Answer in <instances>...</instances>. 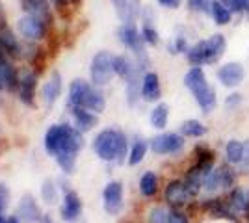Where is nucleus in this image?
<instances>
[{"label": "nucleus", "instance_id": "obj_1", "mask_svg": "<svg viewBox=\"0 0 249 223\" xmlns=\"http://www.w3.org/2000/svg\"><path fill=\"white\" fill-rule=\"evenodd\" d=\"M82 145V132L69 125H52L45 134L47 153L56 156V162L65 173H73L76 154Z\"/></svg>", "mask_w": 249, "mask_h": 223}, {"label": "nucleus", "instance_id": "obj_2", "mask_svg": "<svg viewBox=\"0 0 249 223\" xmlns=\"http://www.w3.org/2000/svg\"><path fill=\"white\" fill-rule=\"evenodd\" d=\"M225 52H227V37L225 34L216 32L190 45L184 56L192 67H205V65H218L223 60Z\"/></svg>", "mask_w": 249, "mask_h": 223}, {"label": "nucleus", "instance_id": "obj_3", "mask_svg": "<svg viewBox=\"0 0 249 223\" xmlns=\"http://www.w3.org/2000/svg\"><path fill=\"white\" fill-rule=\"evenodd\" d=\"M93 149L97 156L104 162H123L126 156V149H128V141L121 130H114V128H106L103 132L97 134L93 141Z\"/></svg>", "mask_w": 249, "mask_h": 223}, {"label": "nucleus", "instance_id": "obj_4", "mask_svg": "<svg viewBox=\"0 0 249 223\" xmlns=\"http://www.w3.org/2000/svg\"><path fill=\"white\" fill-rule=\"evenodd\" d=\"M114 54L108 51H101L93 56L91 60V67H89V74H91V82L97 87L110 84L114 78Z\"/></svg>", "mask_w": 249, "mask_h": 223}, {"label": "nucleus", "instance_id": "obj_5", "mask_svg": "<svg viewBox=\"0 0 249 223\" xmlns=\"http://www.w3.org/2000/svg\"><path fill=\"white\" fill-rule=\"evenodd\" d=\"M216 80L225 89H236L246 80V67L242 62H225L216 69Z\"/></svg>", "mask_w": 249, "mask_h": 223}, {"label": "nucleus", "instance_id": "obj_6", "mask_svg": "<svg viewBox=\"0 0 249 223\" xmlns=\"http://www.w3.org/2000/svg\"><path fill=\"white\" fill-rule=\"evenodd\" d=\"M186 145V138L178 132H164L151 139V151L155 154H178Z\"/></svg>", "mask_w": 249, "mask_h": 223}, {"label": "nucleus", "instance_id": "obj_7", "mask_svg": "<svg viewBox=\"0 0 249 223\" xmlns=\"http://www.w3.org/2000/svg\"><path fill=\"white\" fill-rule=\"evenodd\" d=\"M164 199L169 205V208H184L192 199V195L186 190L184 181L177 179V181L167 182L166 190H164Z\"/></svg>", "mask_w": 249, "mask_h": 223}, {"label": "nucleus", "instance_id": "obj_8", "mask_svg": "<svg viewBox=\"0 0 249 223\" xmlns=\"http://www.w3.org/2000/svg\"><path fill=\"white\" fill-rule=\"evenodd\" d=\"M104 210L110 216H117L123 208V184L119 181L108 182V186L103 191Z\"/></svg>", "mask_w": 249, "mask_h": 223}, {"label": "nucleus", "instance_id": "obj_9", "mask_svg": "<svg viewBox=\"0 0 249 223\" xmlns=\"http://www.w3.org/2000/svg\"><path fill=\"white\" fill-rule=\"evenodd\" d=\"M114 6L115 13L119 17V21L124 24H136V21L142 15V0H110Z\"/></svg>", "mask_w": 249, "mask_h": 223}, {"label": "nucleus", "instance_id": "obj_10", "mask_svg": "<svg viewBox=\"0 0 249 223\" xmlns=\"http://www.w3.org/2000/svg\"><path fill=\"white\" fill-rule=\"evenodd\" d=\"M17 30L22 37H26L30 41H37V39H43L47 34V22L34 15H26L17 21Z\"/></svg>", "mask_w": 249, "mask_h": 223}, {"label": "nucleus", "instance_id": "obj_11", "mask_svg": "<svg viewBox=\"0 0 249 223\" xmlns=\"http://www.w3.org/2000/svg\"><path fill=\"white\" fill-rule=\"evenodd\" d=\"M162 97V84L160 76L155 71H147L142 78V99L145 103H156Z\"/></svg>", "mask_w": 249, "mask_h": 223}, {"label": "nucleus", "instance_id": "obj_12", "mask_svg": "<svg viewBox=\"0 0 249 223\" xmlns=\"http://www.w3.org/2000/svg\"><path fill=\"white\" fill-rule=\"evenodd\" d=\"M194 101L197 103L201 114L210 116V114H214L216 108H218V91H216L214 86L208 84L207 87H203L201 91L194 93Z\"/></svg>", "mask_w": 249, "mask_h": 223}, {"label": "nucleus", "instance_id": "obj_13", "mask_svg": "<svg viewBox=\"0 0 249 223\" xmlns=\"http://www.w3.org/2000/svg\"><path fill=\"white\" fill-rule=\"evenodd\" d=\"M182 82H184V87L190 89L192 95L201 91L203 87H207V86L210 84L205 69H203V67H192V65H190V69H188L186 73H184V76H182Z\"/></svg>", "mask_w": 249, "mask_h": 223}, {"label": "nucleus", "instance_id": "obj_14", "mask_svg": "<svg viewBox=\"0 0 249 223\" xmlns=\"http://www.w3.org/2000/svg\"><path fill=\"white\" fill-rule=\"evenodd\" d=\"M19 220L22 223H37L45 220L39 206H37V203H36V199L32 197L30 193H26L21 199V203H19Z\"/></svg>", "mask_w": 249, "mask_h": 223}, {"label": "nucleus", "instance_id": "obj_15", "mask_svg": "<svg viewBox=\"0 0 249 223\" xmlns=\"http://www.w3.org/2000/svg\"><path fill=\"white\" fill-rule=\"evenodd\" d=\"M227 201L236 212L246 216L249 212V186L236 184L232 190L227 191Z\"/></svg>", "mask_w": 249, "mask_h": 223}, {"label": "nucleus", "instance_id": "obj_16", "mask_svg": "<svg viewBox=\"0 0 249 223\" xmlns=\"http://www.w3.org/2000/svg\"><path fill=\"white\" fill-rule=\"evenodd\" d=\"M91 84L89 82H86L82 78H76L71 82L69 86V106H82L86 104V101H88V97L91 93Z\"/></svg>", "mask_w": 249, "mask_h": 223}, {"label": "nucleus", "instance_id": "obj_17", "mask_svg": "<svg viewBox=\"0 0 249 223\" xmlns=\"http://www.w3.org/2000/svg\"><path fill=\"white\" fill-rule=\"evenodd\" d=\"M22 10L28 15H34L37 19L45 21L47 24L52 22V13H51V4L49 0H21Z\"/></svg>", "mask_w": 249, "mask_h": 223}, {"label": "nucleus", "instance_id": "obj_18", "mask_svg": "<svg viewBox=\"0 0 249 223\" xmlns=\"http://www.w3.org/2000/svg\"><path fill=\"white\" fill-rule=\"evenodd\" d=\"M223 154H225V162H229L231 166H238L240 162L246 160V141L238 138L227 139L223 147Z\"/></svg>", "mask_w": 249, "mask_h": 223}, {"label": "nucleus", "instance_id": "obj_19", "mask_svg": "<svg viewBox=\"0 0 249 223\" xmlns=\"http://www.w3.org/2000/svg\"><path fill=\"white\" fill-rule=\"evenodd\" d=\"M142 73L143 71H136L132 76H128L124 80V93H126V103L128 106H136L138 101L142 99Z\"/></svg>", "mask_w": 249, "mask_h": 223}, {"label": "nucleus", "instance_id": "obj_20", "mask_svg": "<svg viewBox=\"0 0 249 223\" xmlns=\"http://www.w3.org/2000/svg\"><path fill=\"white\" fill-rule=\"evenodd\" d=\"M114 71L119 78L126 80L128 76H132L136 71H142V69L138 67V64H136V60L132 56H128V54H119V56L114 58Z\"/></svg>", "mask_w": 249, "mask_h": 223}, {"label": "nucleus", "instance_id": "obj_21", "mask_svg": "<svg viewBox=\"0 0 249 223\" xmlns=\"http://www.w3.org/2000/svg\"><path fill=\"white\" fill-rule=\"evenodd\" d=\"M36 74L26 73L19 78V99L26 106H34V97H36Z\"/></svg>", "mask_w": 249, "mask_h": 223}, {"label": "nucleus", "instance_id": "obj_22", "mask_svg": "<svg viewBox=\"0 0 249 223\" xmlns=\"http://www.w3.org/2000/svg\"><path fill=\"white\" fill-rule=\"evenodd\" d=\"M15 87H19V76L15 73L13 65L6 58H2L0 60V89L13 91Z\"/></svg>", "mask_w": 249, "mask_h": 223}, {"label": "nucleus", "instance_id": "obj_23", "mask_svg": "<svg viewBox=\"0 0 249 223\" xmlns=\"http://www.w3.org/2000/svg\"><path fill=\"white\" fill-rule=\"evenodd\" d=\"M82 212V201L74 191H67L65 203L62 206V218L63 222H74Z\"/></svg>", "mask_w": 249, "mask_h": 223}, {"label": "nucleus", "instance_id": "obj_24", "mask_svg": "<svg viewBox=\"0 0 249 223\" xmlns=\"http://www.w3.org/2000/svg\"><path fill=\"white\" fill-rule=\"evenodd\" d=\"M41 95L47 106H52L58 101V97L62 95V76H60V73H52L51 80L43 86Z\"/></svg>", "mask_w": 249, "mask_h": 223}, {"label": "nucleus", "instance_id": "obj_25", "mask_svg": "<svg viewBox=\"0 0 249 223\" xmlns=\"http://www.w3.org/2000/svg\"><path fill=\"white\" fill-rule=\"evenodd\" d=\"M212 22L218 26V28H223V26H229L231 22L234 21V15L232 11L229 10L227 6L221 2V0H214L212 4V10H210V15H208Z\"/></svg>", "mask_w": 249, "mask_h": 223}, {"label": "nucleus", "instance_id": "obj_26", "mask_svg": "<svg viewBox=\"0 0 249 223\" xmlns=\"http://www.w3.org/2000/svg\"><path fill=\"white\" fill-rule=\"evenodd\" d=\"M71 112H73L76 128H78L80 132H89V130H91V128L97 125V116H93L91 112H88L86 108H82V106H71Z\"/></svg>", "mask_w": 249, "mask_h": 223}, {"label": "nucleus", "instance_id": "obj_27", "mask_svg": "<svg viewBox=\"0 0 249 223\" xmlns=\"http://www.w3.org/2000/svg\"><path fill=\"white\" fill-rule=\"evenodd\" d=\"M180 134H182L184 138L199 139L207 136L208 128H207V125H205L203 121H199V119H186V121L180 123Z\"/></svg>", "mask_w": 249, "mask_h": 223}, {"label": "nucleus", "instance_id": "obj_28", "mask_svg": "<svg viewBox=\"0 0 249 223\" xmlns=\"http://www.w3.org/2000/svg\"><path fill=\"white\" fill-rule=\"evenodd\" d=\"M0 43L4 47L6 54H11V56H19L21 52V45H19V39L15 37V34L11 32L6 24L0 26Z\"/></svg>", "mask_w": 249, "mask_h": 223}, {"label": "nucleus", "instance_id": "obj_29", "mask_svg": "<svg viewBox=\"0 0 249 223\" xmlns=\"http://www.w3.org/2000/svg\"><path fill=\"white\" fill-rule=\"evenodd\" d=\"M149 121L153 128L156 130H164L167 127V121H169V106L166 103H158L153 110H151V116H149Z\"/></svg>", "mask_w": 249, "mask_h": 223}, {"label": "nucleus", "instance_id": "obj_30", "mask_svg": "<svg viewBox=\"0 0 249 223\" xmlns=\"http://www.w3.org/2000/svg\"><path fill=\"white\" fill-rule=\"evenodd\" d=\"M188 32H182V28H178V34L173 35L169 43H167V52L177 56V54H186L190 49V43H188Z\"/></svg>", "mask_w": 249, "mask_h": 223}, {"label": "nucleus", "instance_id": "obj_31", "mask_svg": "<svg viewBox=\"0 0 249 223\" xmlns=\"http://www.w3.org/2000/svg\"><path fill=\"white\" fill-rule=\"evenodd\" d=\"M140 191L143 197H155L158 191V175L155 171H145L140 179Z\"/></svg>", "mask_w": 249, "mask_h": 223}, {"label": "nucleus", "instance_id": "obj_32", "mask_svg": "<svg viewBox=\"0 0 249 223\" xmlns=\"http://www.w3.org/2000/svg\"><path fill=\"white\" fill-rule=\"evenodd\" d=\"M84 108H86V110H89V112H95V114L104 112V108H106V99H104L103 91H101V89H97V86L91 89V93H89V97H88V101H86Z\"/></svg>", "mask_w": 249, "mask_h": 223}, {"label": "nucleus", "instance_id": "obj_33", "mask_svg": "<svg viewBox=\"0 0 249 223\" xmlns=\"http://www.w3.org/2000/svg\"><path fill=\"white\" fill-rule=\"evenodd\" d=\"M147 147H149V145H147L145 139H142V138L136 139L132 149H130V154H128V164H130V166L142 164L147 154Z\"/></svg>", "mask_w": 249, "mask_h": 223}, {"label": "nucleus", "instance_id": "obj_34", "mask_svg": "<svg viewBox=\"0 0 249 223\" xmlns=\"http://www.w3.org/2000/svg\"><path fill=\"white\" fill-rule=\"evenodd\" d=\"M214 0H186V10L194 15H203L208 17L210 10H212Z\"/></svg>", "mask_w": 249, "mask_h": 223}, {"label": "nucleus", "instance_id": "obj_35", "mask_svg": "<svg viewBox=\"0 0 249 223\" xmlns=\"http://www.w3.org/2000/svg\"><path fill=\"white\" fill-rule=\"evenodd\" d=\"M140 32H142V37H143L147 47H156L160 43V34L156 30L155 22H142Z\"/></svg>", "mask_w": 249, "mask_h": 223}, {"label": "nucleus", "instance_id": "obj_36", "mask_svg": "<svg viewBox=\"0 0 249 223\" xmlns=\"http://www.w3.org/2000/svg\"><path fill=\"white\" fill-rule=\"evenodd\" d=\"M242 104H244V95H242L240 91H234V89H232L229 95H225V99H223V110L229 112V114L236 112L238 108H242Z\"/></svg>", "mask_w": 249, "mask_h": 223}, {"label": "nucleus", "instance_id": "obj_37", "mask_svg": "<svg viewBox=\"0 0 249 223\" xmlns=\"http://www.w3.org/2000/svg\"><path fill=\"white\" fill-rule=\"evenodd\" d=\"M41 197H43V201L49 203V205H54V203L58 201V191H56V186H54V182H52V181L43 182Z\"/></svg>", "mask_w": 249, "mask_h": 223}, {"label": "nucleus", "instance_id": "obj_38", "mask_svg": "<svg viewBox=\"0 0 249 223\" xmlns=\"http://www.w3.org/2000/svg\"><path fill=\"white\" fill-rule=\"evenodd\" d=\"M149 223H169V210L162 206H155L149 212Z\"/></svg>", "mask_w": 249, "mask_h": 223}, {"label": "nucleus", "instance_id": "obj_39", "mask_svg": "<svg viewBox=\"0 0 249 223\" xmlns=\"http://www.w3.org/2000/svg\"><path fill=\"white\" fill-rule=\"evenodd\" d=\"M221 2L232 11L234 17H238V19L244 17V0H221Z\"/></svg>", "mask_w": 249, "mask_h": 223}, {"label": "nucleus", "instance_id": "obj_40", "mask_svg": "<svg viewBox=\"0 0 249 223\" xmlns=\"http://www.w3.org/2000/svg\"><path fill=\"white\" fill-rule=\"evenodd\" d=\"M169 223H190V218L182 208H169Z\"/></svg>", "mask_w": 249, "mask_h": 223}, {"label": "nucleus", "instance_id": "obj_41", "mask_svg": "<svg viewBox=\"0 0 249 223\" xmlns=\"http://www.w3.org/2000/svg\"><path fill=\"white\" fill-rule=\"evenodd\" d=\"M8 203H10V190H8V186H6V184H2V182H0V214L6 210Z\"/></svg>", "mask_w": 249, "mask_h": 223}, {"label": "nucleus", "instance_id": "obj_42", "mask_svg": "<svg viewBox=\"0 0 249 223\" xmlns=\"http://www.w3.org/2000/svg\"><path fill=\"white\" fill-rule=\"evenodd\" d=\"M158 6L166 8V10H178L182 6V0H156Z\"/></svg>", "mask_w": 249, "mask_h": 223}, {"label": "nucleus", "instance_id": "obj_43", "mask_svg": "<svg viewBox=\"0 0 249 223\" xmlns=\"http://www.w3.org/2000/svg\"><path fill=\"white\" fill-rule=\"evenodd\" d=\"M246 13H249V0H244V15ZM244 19V17H242Z\"/></svg>", "mask_w": 249, "mask_h": 223}, {"label": "nucleus", "instance_id": "obj_44", "mask_svg": "<svg viewBox=\"0 0 249 223\" xmlns=\"http://www.w3.org/2000/svg\"><path fill=\"white\" fill-rule=\"evenodd\" d=\"M2 58H6V51H4V47H2V43H0V60Z\"/></svg>", "mask_w": 249, "mask_h": 223}, {"label": "nucleus", "instance_id": "obj_45", "mask_svg": "<svg viewBox=\"0 0 249 223\" xmlns=\"http://www.w3.org/2000/svg\"><path fill=\"white\" fill-rule=\"evenodd\" d=\"M4 24V11H2V4H0V26Z\"/></svg>", "mask_w": 249, "mask_h": 223}, {"label": "nucleus", "instance_id": "obj_46", "mask_svg": "<svg viewBox=\"0 0 249 223\" xmlns=\"http://www.w3.org/2000/svg\"><path fill=\"white\" fill-rule=\"evenodd\" d=\"M246 156L249 158V139H246Z\"/></svg>", "mask_w": 249, "mask_h": 223}, {"label": "nucleus", "instance_id": "obj_47", "mask_svg": "<svg viewBox=\"0 0 249 223\" xmlns=\"http://www.w3.org/2000/svg\"><path fill=\"white\" fill-rule=\"evenodd\" d=\"M45 223H54V222H52L49 216H45Z\"/></svg>", "mask_w": 249, "mask_h": 223}, {"label": "nucleus", "instance_id": "obj_48", "mask_svg": "<svg viewBox=\"0 0 249 223\" xmlns=\"http://www.w3.org/2000/svg\"><path fill=\"white\" fill-rule=\"evenodd\" d=\"M0 223H10V220H4V218L0 216Z\"/></svg>", "mask_w": 249, "mask_h": 223}, {"label": "nucleus", "instance_id": "obj_49", "mask_svg": "<svg viewBox=\"0 0 249 223\" xmlns=\"http://www.w3.org/2000/svg\"><path fill=\"white\" fill-rule=\"evenodd\" d=\"M10 223H19V220H17V218H11Z\"/></svg>", "mask_w": 249, "mask_h": 223}, {"label": "nucleus", "instance_id": "obj_50", "mask_svg": "<svg viewBox=\"0 0 249 223\" xmlns=\"http://www.w3.org/2000/svg\"><path fill=\"white\" fill-rule=\"evenodd\" d=\"M246 220H248V223H249V212H248V214H246Z\"/></svg>", "mask_w": 249, "mask_h": 223}]
</instances>
